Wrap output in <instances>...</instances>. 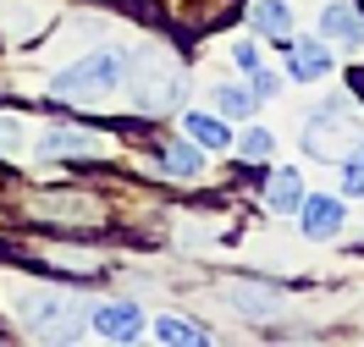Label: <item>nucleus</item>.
<instances>
[{"label":"nucleus","mask_w":364,"mask_h":347,"mask_svg":"<svg viewBox=\"0 0 364 347\" xmlns=\"http://www.w3.org/2000/svg\"><path fill=\"white\" fill-rule=\"evenodd\" d=\"M133 89H138V105H144L149 116L177 111V99H182V61H177V55H160V50H138V55H133Z\"/></svg>","instance_id":"obj_2"},{"label":"nucleus","mask_w":364,"mask_h":347,"mask_svg":"<svg viewBox=\"0 0 364 347\" xmlns=\"http://www.w3.org/2000/svg\"><path fill=\"white\" fill-rule=\"evenodd\" d=\"M320 39H337V45L348 50H364V11H353V6H326L320 11Z\"/></svg>","instance_id":"obj_9"},{"label":"nucleus","mask_w":364,"mask_h":347,"mask_svg":"<svg viewBox=\"0 0 364 347\" xmlns=\"http://www.w3.org/2000/svg\"><path fill=\"white\" fill-rule=\"evenodd\" d=\"M33 265H45V270H61V276H89V270H100V254L94 248H77V243H45V248H33Z\"/></svg>","instance_id":"obj_7"},{"label":"nucleus","mask_w":364,"mask_h":347,"mask_svg":"<svg viewBox=\"0 0 364 347\" xmlns=\"http://www.w3.org/2000/svg\"><path fill=\"white\" fill-rule=\"evenodd\" d=\"M155 336L160 342H205V331H199L193 320H177V314H166V320L155 325Z\"/></svg>","instance_id":"obj_18"},{"label":"nucleus","mask_w":364,"mask_h":347,"mask_svg":"<svg viewBox=\"0 0 364 347\" xmlns=\"http://www.w3.org/2000/svg\"><path fill=\"white\" fill-rule=\"evenodd\" d=\"M17 143H23V121L0 111V155H6V149H17Z\"/></svg>","instance_id":"obj_21"},{"label":"nucleus","mask_w":364,"mask_h":347,"mask_svg":"<svg viewBox=\"0 0 364 347\" xmlns=\"http://www.w3.org/2000/svg\"><path fill=\"white\" fill-rule=\"evenodd\" d=\"M28 209H33L39 221H72V226L100 221V204H94V199H83V193H39Z\"/></svg>","instance_id":"obj_8"},{"label":"nucleus","mask_w":364,"mask_h":347,"mask_svg":"<svg viewBox=\"0 0 364 347\" xmlns=\"http://www.w3.org/2000/svg\"><path fill=\"white\" fill-rule=\"evenodd\" d=\"M304 149L320 155V160H337V155H359L364 149V121L353 116L348 99H326L320 116L304 127Z\"/></svg>","instance_id":"obj_1"},{"label":"nucleus","mask_w":364,"mask_h":347,"mask_svg":"<svg viewBox=\"0 0 364 347\" xmlns=\"http://www.w3.org/2000/svg\"><path fill=\"white\" fill-rule=\"evenodd\" d=\"M116 83H122V55L116 50H94L83 61H72L67 72H55L50 94L55 99H83V94H111Z\"/></svg>","instance_id":"obj_3"},{"label":"nucleus","mask_w":364,"mask_h":347,"mask_svg":"<svg viewBox=\"0 0 364 347\" xmlns=\"http://www.w3.org/2000/svg\"><path fill=\"white\" fill-rule=\"evenodd\" d=\"M265 204H271L276 215H293V209L304 204V182H298V171H276L271 187H265Z\"/></svg>","instance_id":"obj_13"},{"label":"nucleus","mask_w":364,"mask_h":347,"mask_svg":"<svg viewBox=\"0 0 364 347\" xmlns=\"http://www.w3.org/2000/svg\"><path fill=\"white\" fill-rule=\"evenodd\" d=\"M39 155L45 160H100L105 138L89 133V127H50L45 138H39Z\"/></svg>","instance_id":"obj_5"},{"label":"nucleus","mask_w":364,"mask_h":347,"mask_svg":"<svg viewBox=\"0 0 364 347\" xmlns=\"http://www.w3.org/2000/svg\"><path fill=\"white\" fill-rule=\"evenodd\" d=\"M342 193H348V199H364V149L348 160V171H342Z\"/></svg>","instance_id":"obj_20"},{"label":"nucleus","mask_w":364,"mask_h":347,"mask_svg":"<svg viewBox=\"0 0 364 347\" xmlns=\"http://www.w3.org/2000/svg\"><path fill=\"white\" fill-rule=\"evenodd\" d=\"M237 155H243V160H271V155H276V138L265 133V127H249V133L237 138Z\"/></svg>","instance_id":"obj_17"},{"label":"nucleus","mask_w":364,"mask_h":347,"mask_svg":"<svg viewBox=\"0 0 364 347\" xmlns=\"http://www.w3.org/2000/svg\"><path fill=\"white\" fill-rule=\"evenodd\" d=\"M249 23L259 28V33H271V39H293V11H287L282 0H254Z\"/></svg>","instance_id":"obj_11"},{"label":"nucleus","mask_w":364,"mask_h":347,"mask_svg":"<svg viewBox=\"0 0 364 347\" xmlns=\"http://www.w3.org/2000/svg\"><path fill=\"white\" fill-rule=\"evenodd\" d=\"M276 89H282V83H276V72H254V94H259V99H271Z\"/></svg>","instance_id":"obj_23"},{"label":"nucleus","mask_w":364,"mask_h":347,"mask_svg":"<svg viewBox=\"0 0 364 347\" xmlns=\"http://www.w3.org/2000/svg\"><path fill=\"white\" fill-rule=\"evenodd\" d=\"M232 61H237L243 72H259V50H254L249 39H237V45H232Z\"/></svg>","instance_id":"obj_22"},{"label":"nucleus","mask_w":364,"mask_h":347,"mask_svg":"<svg viewBox=\"0 0 364 347\" xmlns=\"http://www.w3.org/2000/svg\"><path fill=\"white\" fill-rule=\"evenodd\" d=\"M326 72H331V55H326V45H320V39H298V45H293V77L315 83V77H326Z\"/></svg>","instance_id":"obj_12"},{"label":"nucleus","mask_w":364,"mask_h":347,"mask_svg":"<svg viewBox=\"0 0 364 347\" xmlns=\"http://www.w3.org/2000/svg\"><path fill=\"white\" fill-rule=\"evenodd\" d=\"M188 138L193 143H205V149H227L232 143V133L215 121V116H188Z\"/></svg>","instance_id":"obj_15"},{"label":"nucleus","mask_w":364,"mask_h":347,"mask_svg":"<svg viewBox=\"0 0 364 347\" xmlns=\"http://www.w3.org/2000/svg\"><path fill=\"white\" fill-rule=\"evenodd\" d=\"M0 182H6V171H0Z\"/></svg>","instance_id":"obj_24"},{"label":"nucleus","mask_w":364,"mask_h":347,"mask_svg":"<svg viewBox=\"0 0 364 347\" xmlns=\"http://www.w3.org/2000/svg\"><path fill=\"white\" fill-rule=\"evenodd\" d=\"M166 171H177V177H199V171H205V155L188 149V143H166Z\"/></svg>","instance_id":"obj_16"},{"label":"nucleus","mask_w":364,"mask_h":347,"mask_svg":"<svg viewBox=\"0 0 364 347\" xmlns=\"http://www.w3.org/2000/svg\"><path fill=\"white\" fill-rule=\"evenodd\" d=\"M89 331L105 336V342H133V336H144V309H133V303H94Z\"/></svg>","instance_id":"obj_6"},{"label":"nucleus","mask_w":364,"mask_h":347,"mask_svg":"<svg viewBox=\"0 0 364 347\" xmlns=\"http://www.w3.org/2000/svg\"><path fill=\"white\" fill-rule=\"evenodd\" d=\"M210 99H215V111L227 116V121H249L254 105H259V94H254V89H232V83H221Z\"/></svg>","instance_id":"obj_14"},{"label":"nucleus","mask_w":364,"mask_h":347,"mask_svg":"<svg viewBox=\"0 0 364 347\" xmlns=\"http://www.w3.org/2000/svg\"><path fill=\"white\" fill-rule=\"evenodd\" d=\"M298 215H304V231H309V237H331V231L342 226V199H304Z\"/></svg>","instance_id":"obj_10"},{"label":"nucleus","mask_w":364,"mask_h":347,"mask_svg":"<svg viewBox=\"0 0 364 347\" xmlns=\"http://www.w3.org/2000/svg\"><path fill=\"white\" fill-rule=\"evenodd\" d=\"M23 320L33 325L39 336L72 342V336H77V320H89V303L67 298V292H28L23 298Z\"/></svg>","instance_id":"obj_4"},{"label":"nucleus","mask_w":364,"mask_h":347,"mask_svg":"<svg viewBox=\"0 0 364 347\" xmlns=\"http://www.w3.org/2000/svg\"><path fill=\"white\" fill-rule=\"evenodd\" d=\"M232 303L249 309V314H271L276 309V292H254V287H232Z\"/></svg>","instance_id":"obj_19"}]
</instances>
